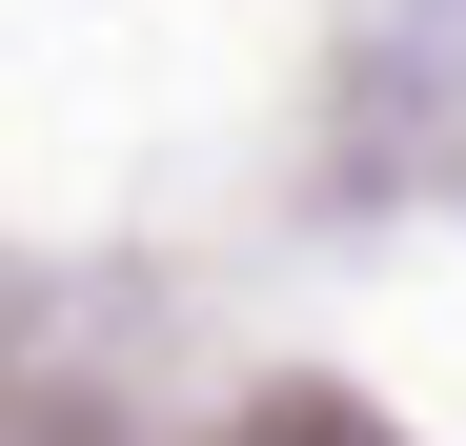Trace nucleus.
Here are the masks:
<instances>
[{
  "label": "nucleus",
  "instance_id": "f257e3e1",
  "mask_svg": "<svg viewBox=\"0 0 466 446\" xmlns=\"http://www.w3.org/2000/svg\"><path fill=\"white\" fill-rule=\"evenodd\" d=\"M264 446H365V426H325V406H284V426H264Z\"/></svg>",
  "mask_w": 466,
  "mask_h": 446
}]
</instances>
